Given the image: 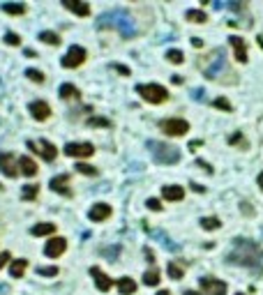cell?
Here are the masks:
<instances>
[{"mask_svg":"<svg viewBox=\"0 0 263 295\" xmlns=\"http://www.w3.org/2000/svg\"><path fill=\"white\" fill-rule=\"evenodd\" d=\"M97 28H113L118 30L123 39H132V37L136 35V26H134V18L123 12V9H115V12H109L104 17L97 21Z\"/></svg>","mask_w":263,"mask_h":295,"instance_id":"7a4b0ae2","label":"cell"},{"mask_svg":"<svg viewBox=\"0 0 263 295\" xmlns=\"http://www.w3.org/2000/svg\"><path fill=\"white\" fill-rule=\"evenodd\" d=\"M143 254H146V260H148V263H152V260H155V258H152V252H150L148 247L143 249Z\"/></svg>","mask_w":263,"mask_h":295,"instance_id":"bcb514c9","label":"cell"},{"mask_svg":"<svg viewBox=\"0 0 263 295\" xmlns=\"http://www.w3.org/2000/svg\"><path fill=\"white\" fill-rule=\"evenodd\" d=\"M183 295H199L196 291H183Z\"/></svg>","mask_w":263,"mask_h":295,"instance_id":"f5cc1de1","label":"cell"},{"mask_svg":"<svg viewBox=\"0 0 263 295\" xmlns=\"http://www.w3.org/2000/svg\"><path fill=\"white\" fill-rule=\"evenodd\" d=\"M19 173H23L28 175V178H33V175H37V164H35V159H30V157H19Z\"/></svg>","mask_w":263,"mask_h":295,"instance_id":"ffe728a7","label":"cell"},{"mask_svg":"<svg viewBox=\"0 0 263 295\" xmlns=\"http://www.w3.org/2000/svg\"><path fill=\"white\" fill-rule=\"evenodd\" d=\"M118 291H120V295H134L136 293V281L132 277H120L118 279Z\"/></svg>","mask_w":263,"mask_h":295,"instance_id":"7402d4cb","label":"cell"},{"mask_svg":"<svg viewBox=\"0 0 263 295\" xmlns=\"http://www.w3.org/2000/svg\"><path fill=\"white\" fill-rule=\"evenodd\" d=\"M102 254H104L109 260H115L120 256V247H118V244H115V247H106V249H102Z\"/></svg>","mask_w":263,"mask_h":295,"instance_id":"8d00e7d4","label":"cell"},{"mask_svg":"<svg viewBox=\"0 0 263 295\" xmlns=\"http://www.w3.org/2000/svg\"><path fill=\"white\" fill-rule=\"evenodd\" d=\"M159 129L167 136H185L187 129H189V122L183 120V118H169V120L159 122Z\"/></svg>","mask_w":263,"mask_h":295,"instance_id":"8992f818","label":"cell"},{"mask_svg":"<svg viewBox=\"0 0 263 295\" xmlns=\"http://www.w3.org/2000/svg\"><path fill=\"white\" fill-rule=\"evenodd\" d=\"M259 187H261V191H263V173H259Z\"/></svg>","mask_w":263,"mask_h":295,"instance_id":"816d5d0a","label":"cell"},{"mask_svg":"<svg viewBox=\"0 0 263 295\" xmlns=\"http://www.w3.org/2000/svg\"><path fill=\"white\" fill-rule=\"evenodd\" d=\"M39 39H42L44 44H51V46H58V44H60V37L56 35V33H51V30H44V33H39Z\"/></svg>","mask_w":263,"mask_h":295,"instance_id":"f546056e","label":"cell"},{"mask_svg":"<svg viewBox=\"0 0 263 295\" xmlns=\"http://www.w3.org/2000/svg\"><path fill=\"white\" fill-rule=\"evenodd\" d=\"M9 293V288L7 286H2V284H0V295H7Z\"/></svg>","mask_w":263,"mask_h":295,"instance_id":"f907efd6","label":"cell"},{"mask_svg":"<svg viewBox=\"0 0 263 295\" xmlns=\"http://www.w3.org/2000/svg\"><path fill=\"white\" fill-rule=\"evenodd\" d=\"M19 159H14V155L12 152H2L0 155V173L2 175H7V178H17L19 175Z\"/></svg>","mask_w":263,"mask_h":295,"instance_id":"8fae6325","label":"cell"},{"mask_svg":"<svg viewBox=\"0 0 263 295\" xmlns=\"http://www.w3.org/2000/svg\"><path fill=\"white\" fill-rule=\"evenodd\" d=\"M136 92H139L146 102H150V104H164L169 99L167 88L157 86V83H141V86H136Z\"/></svg>","mask_w":263,"mask_h":295,"instance_id":"277c9868","label":"cell"},{"mask_svg":"<svg viewBox=\"0 0 263 295\" xmlns=\"http://www.w3.org/2000/svg\"><path fill=\"white\" fill-rule=\"evenodd\" d=\"M167 270H169V277H171V279H183V277H185L183 263H178V260H171Z\"/></svg>","mask_w":263,"mask_h":295,"instance_id":"f1b7e54d","label":"cell"},{"mask_svg":"<svg viewBox=\"0 0 263 295\" xmlns=\"http://www.w3.org/2000/svg\"><path fill=\"white\" fill-rule=\"evenodd\" d=\"M9 258H12V256H9V252H2V254H0V270L5 268V265H7Z\"/></svg>","mask_w":263,"mask_h":295,"instance_id":"7bdbcfd3","label":"cell"},{"mask_svg":"<svg viewBox=\"0 0 263 295\" xmlns=\"http://www.w3.org/2000/svg\"><path fill=\"white\" fill-rule=\"evenodd\" d=\"M62 7L74 12L76 17H88L90 14V5L88 2H79V0H62Z\"/></svg>","mask_w":263,"mask_h":295,"instance_id":"d6986e66","label":"cell"},{"mask_svg":"<svg viewBox=\"0 0 263 295\" xmlns=\"http://www.w3.org/2000/svg\"><path fill=\"white\" fill-rule=\"evenodd\" d=\"M28 148H30L33 152H37V155L42 157L44 162H53V159L58 157V150H56V146H53V143H49V141H28Z\"/></svg>","mask_w":263,"mask_h":295,"instance_id":"ba28073f","label":"cell"},{"mask_svg":"<svg viewBox=\"0 0 263 295\" xmlns=\"http://www.w3.org/2000/svg\"><path fill=\"white\" fill-rule=\"evenodd\" d=\"M228 143L231 146H240V148H247V141H245V136L240 134V131H236L233 136H228Z\"/></svg>","mask_w":263,"mask_h":295,"instance_id":"d590c367","label":"cell"},{"mask_svg":"<svg viewBox=\"0 0 263 295\" xmlns=\"http://www.w3.org/2000/svg\"><path fill=\"white\" fill-rule=\"evenodd\" d=\"M238 295H245V293H238Z\"/></svg>","mask_w":263,"mask_h":295,"instance_id":"9f6ffc18","label":"cell"},{"mask_svg":"<svg viewBox=\"0 0 263 295\" xmlns=\"http://www.w3.org/2000/svg\"><path fill=\"white\" fill-rule=\"evenodd\" d=\"M65 155L67 157H93L95 155V148L93 143H67L65 146Z\"/></svg>","mask_w":263,"mask_h":295,"instance_id":"30bf717a","label":"cell"},{"mask_svg":"<svg viewBox=\"0 0 263 295\" xmlns=\"http://www.w3.org/2000/svg\"><path fill=\"white\" fill-rule=\"evenodd\" d=\"M28 268V260L26 258H17V260H12V265H9V275L14 279H21L23 277V272H26Z\"/></svg>","mask_w":263,"mask_h":295,"instance_id":"603a6c76","label":"cell"},{"mask_svg":"<svg viewBox=\"0 0 263 295\" xmlns=\"http://www.w3.org/2000/svg\"><path fill=\"white\" fill-rule=\"evenodd\" d=\"M150 235H152V238H155V240H157V242L162 244L164 249H167V252H180V244L173 242V240H171V238H169L164 231H150Z\"/></svg>","mask_w":263,"mask_h":295,"instance_id":"ac0fdd59","label":"cell"},{"mask_svg":"<svg viewBox=\"0 0 263 295\" xmlns=\"http://www.w3.org/2000/svg\"><path fill=\"white\" fill-rule=\"evenodd\" d=\"M259 46H261V49H263V37H259Z\"/></svg>","mask_w":263,"mask_h":295,"instance_id":"11a10c76","label":"cell"},{"mask_svg":"<svg viewBox=\"0 0 263 295\" xmlns=\"http://www.w3.org/2000/svg\"><path fill=\"white\" fill-rule=\"evenodd\" d=\"M5 44H9V46H19V44H21V37H19L17 33H7V35H5Z\"/></svg>","mask_w":263,"mask_h":295,"instance_id":"ab89813d","label":"cell"},{"mask_svg":"<svg viewBox=\"0 0 263 295\" xmlns=\"http://www.w3.org/2000/svg\"><path fill=\"white\" fill-rule=\"evenodd\" d=\"M228 263H236V265H245V268L252 270H263V249L252 240H245V238H238L233 242V249L228 252L226 256Z\"/></svg>","mask_w":263,"mask_h":295,"instance_id":"6da1fadb","label":"cell"},{"mask_svg":"<svg viewBox=\"0 0 263 295\" xmlns=\"http://www.w3.org/2000/svg\"><path fill=\"white\" fill-rule=\"evenodd\" d=\"M26 76L30 81H35V83H44V74L39 70H26Z\"/></svg>","mask_w":263,"mask_h":295,"instance_id":"f35d334b","label":"cell"},{"mask_svg":"<svg viewBox=\"0 0 263 295\" xmlns=\"http://www.w3.org/2000/svg\"><path fill=\"white\" fill-rule=\"evenodd\" d=\"M58 92H60V99H81L79 88L72 86V83H62Z\"/></svg>","mask_w":263,"mask_h":295,"instance_id":"cb8c5ba5","label":"cell"},{"mask_svg":"<svg viewBox=\"0 0 263 295\" xmlns=\"http://www.w3.org/2000/svg\"><path fill=\"white\" fill-rule=\"evenodd\" d=\"M33 235H37V238H42V235H51L56 233V224H37L33 226V231H30Z\"/></svg>","mask_w":263,"mask_h":295,"instance_id":"4316f807","label":"cell"},{"mask_svg":"<svg viewBox=\"0 0 263 295\" xmlns=\"http://www.w3.org/2000/svg\"><path fill=\"white\" fill-rule=\"evenodd\" d=\"M2 12H5V14L21 17V14H26V5H23V2H2Z\"/></svg>","mask_w":263,"mask_h":295,"instance_id":"d4e9b609","label":"cell"},{"mask_svg":"<svg viewBox=\"0 0 263 295\" xmlns=\"http://www.w3.org/2000/svg\"><path fill=\"white\" fill-rule=\"evenodd\" d=\"M113 70L118 74H123V76H130V67H125V65H113Z\"/></svg>","mask_w":263,"mask_h":295,"instance_id":"ee69618b","label":"cell"},{"mask_svg":"<svg viewBox=\"0 0 263 295\" xmlns=\"http://www.w3.org/2000/svg\"><path fill=\"white\" fill-rule=\"evenodd\" d=\"M228 44L233 46V51H236V60L238 62H247V44H245V39L243 37H238V35H233V37H228Z\"/></svg>","mask_w":263,"mask_h":295,"instance_id":"2e32d148","label":"cell"},{"mask_svg":"<svg viewBox=\"0 0 263 295\" xmlns=\"http://www.w3.org/2000/svg\"><path fill=\"white\" fill-rule=\"evenodd\" d=\"M65 249H67V240H65V238H51L49 242L44 244V254H46L49 258H58V256H62Z\"/></svg>","mask_w":263,"mask_h":295,"instance_id":"7c38bea8","label":"cell"},{"mask_svg":"<svg viewBox=\"0 0 263 295\" xmlns=\"http://www.w3.org/2000/svg\"><path fill=\"white\" fill-rule=\"evenodd\" d=\"M37 194H39V184H26V187L21 189V199L23 201H35Z\"/></svg>","mask_w":263,"mask_h":295,"instance_id":"83f0119b","label":"cell"},{"mask_svg":"<svg viewBox=\"0 0 263 295\" xmlns=\"http://www.w3.org/2000/svg\"><path fill=\"white\" fill-rule=\"evenodd\" d=\"M90 275H93V279H95V286L102 291V293H106V291H111V286H113V281L106 277L104 272L99 268H90Z\"/></svg>","mask_w":263,"mask_h":295,"instance_id":"e0dca14e","label":"cell"},{"mask_svg":"<svg viewBox=\"0 0 263 295\" xmlns=\"http://www.w3.org/2000/svg\"><path fill=\"white\" fill-rule=\"evenodd\" d=\"M62 67L67 70H74V67H81L86 62V49L83 46H70V51L62 55Z\"/></svg>","mask_w":263,"mask_h":295,"instance_id":"52a82bcc","label":"cell"},{"mask_svg":"<svg viewBox=\"0 0 263 295\" xmlns=\"http://www.w3.org/2000/svg\"><path fill=\"white\" fill-rule=\"evenodd\" d=\"M157 295H171V293H169V291H159Z\"/></svg>","mask_w":263,"mask_h":295,"instance_id":"db71d44e","label":"cell"},{"mask_svg":"<svg viewBox=\"0 0 263 295\" xmlns=\"http://www.w3.org/2000/svg\"><path fill=\"white\" fill-rule=\"evenodd\" d=\"M199 284H201V288L208 295H226V288H228L226 281H222L217 277H201Z\"/></svg>","mask_w":263,"mask_h":295,"instance_id":"9c48e42d","label":"cell"},{"mask_svg":"<svg viewBox=\"0 0 263 295\" xmlns=\"http://www.w3.org/2000/svg\"><path fill=\"white\" fill-rule=\"evenodd\" d=\"M88 127H111V120H106V118H88Z\"/></svg>","mask_w":263,"mask_h":295,"instance_id":"836d02e7","label":"cell"},{"mask_svg":"<svg viewBox=\"0 0 263 295\" xmlns=\"http://www.w3.org/2000/svg\"><path fill=\"white\" fill-rule=\"evenodd\" d=\"M76 171H79V173H83V175H90V178H95V175L99 173L95 166L86 164V162H79V164H76Z\"/></svg>","mask_w":263,"mask_h":295,"instance_id":"1f68e13d","label":"cell"},{"mask_svg":"<svg viewBox=\"0 0 263 295\" xmlns=\"http://www.w3.org/2000/svg\"><path fill=\"white\" fill-rule=\"evenodd\" d=\"M187 18L194 21V23H203L208 17H206V12H203V9H189V12H187Z\"/></svg>","mask_w":263,"mask_h":295,"instance_id":"d6a6232c","label":"cell"},{"mask_svg":"<svg viewBox=\"0 0 263 295\" xmlns=\"http://www.w3.org/2000/svg\"><path fill=\"white\" fill-rule=\"evenodd\" d=\"M243 212H245V215H254V210L249 208V205H247V203H243Z\"/></svg>","mask_w":263,"mask_h":295,"instance_id":"c3c4849f","label":"cell"},{"mask_svg":"<svg viewBox=\"0 0 263 295\" xmlns=\"http://www.w3.org/2000/svg\"><path fill=\"white\" fill-rule=\"evenodd\" d=\"M49 187H51L56 194H62V196H72V189H70V175H56V178H51V183H49Z\"/></svg>","mask_w":263,"mask_h":295,"instance_id":"9a60e30c","label":"cell"},{"mask_svg":"<svg viewBox=\"0 0 263 295\" xmlns=\"http://www.w3.org/2000/svg\"><path fill=\"white\" fill-rule=\"evenodd\" d=\"M148 148L157 164H178L180 162V150L175 146H169L164 141H148Z\"/></svg>","mask_w":263,"mask_h":295,"instance_id":"3957f363","label":"cell"},{"mask_svg":"<svg viewBox=\"0 0 263 295\" xmlns=\"http://www.w3.org/2000/svg\"><path fill=\"white\" fill-rule=\"evenodd\" d=\"M37 275H39V277H56V275H58V268H56V265H49V268H37Z\"/></svg>","mask_w":263,"mask_h":295,"instance_id":"74e56055","label":"cell"},{"mask_svg":"<svg viewBox=\"0 0 263 295\" xmlns=\"http://www.w3.org/2000/svg\"><path fill=\"white\" fill-rule=\"evenodd\" d=\"M194 99H203V90H201V88H196V90H194Z\"/></svg>","mask_w":263,"mask_h":295,"instance_id":"7dc6e473","label":"cell"},{"mask_svg":"<svg viewBox=\"0 0 263 295\" xmlns=\"http://www.w3.org/2000/svg\"><path fill=\"white\" fill-rule=\"evenodd\" d=\"M217 74H231V70L226 67V58H224V51H215L210 65L203 70V76H206V78H217Z\"/></svg>","mask_w":263,"mask_h":295,"instance_id":"5b68a950","label":"cell"},{"mask_svg":"<svg viewBox=\"0 0 263 295\" xmlns=\"http://www.w3.org/2000/svg\"><path fill=\"white\" fill-rule=\"evenodd\" d=\"M212 106H217V109H224V111H231V102H228V99H224V97H217V99L212 102Z\"/></svg>","mask_w":263,"mask_h":295,"instance_id":"60d3db41","label":"cell"},{"mask_svg":"<svg viewBox=\"0 0 263 295\" xmlns=\"http://www.w3.org/2000/svg\"><path fill=\"white\" fill-rule=\"evenodd\" d=\"M111 205L109 203H95L93 208H90V212H88V217H90V221H106V219L111 217Z\"/></svg>","mask_w":263,"mask_h":295,"instance_id":"5bb4252c","label":"cell"},{"mask_svg":"<svg viewBox=\"0 0 263 295\" xmlns=\"http://www.w3.org/2000/svg\"><path fill=\"white\" fill-rule=\"evenodd\" d=\"M167 60L173 62V65H180V62L185 60V55H183V51H178V49H171V51L167 53Z\"/></svg>","mask_w":263,"mask_h":295,"instance_id":"e575fe53","label":"cell"},{"mask_svg":"<svg viewBox=\"0 0 263 295\" xmlns=\"http://www.w3.org/2000/svg\"><path fill=\"white\" fill-rule=\"evenodd\" d=\"M196 166H201V168L206 171V173H212V166H208L206 162H203V159H199V162H196Z\"/></svg>","mask_w":263,"mask_h":295,"instance_id":"f6af8a7d","label":"cell"},{"mask_svg":"<svg viewBox=\"0 0 263 295\" xmlns=\"http://www.w3.org/2000/svg\"><path fill=\"white\" fill-rule=\"evenodd\" d=\"M28 111H30V115L37 122H44V120H49V115H51V106L46 104V102H42V99H37V102H33V104L28 106Z\"/></svg>","mask_w":263,"mask_h":295,"instance_id":"4fadbf2b","label":"cell"},{"mask_svg":"<svg viewBox=\"0 0 263 295\" xmlns=\"http://www.w3.org/2000/svg\"><path fill=\"white\" fill-rule=\"evenodd\" d=\"M146 205H148V210H155V212L162 210V203H159L157 199H148V201H146Z\"/></svg>","mask_w":263,"mask_h":295,"instance_id":"b9f144b4","label":"cell"},{"mask_svg":"<svg viewBox=\"0 0 263 295\" xmlns=\"http://www.w3.org/2000/svg\"><path fill=\"white\" fill-rule=\"evenodd\" d=\"M23 55H26V58H37V53L33 51V49H26V53H23Z\"/></svg>","mask_w":263,"mask_h":295,"instance_id":"681fc988","label":"cell"},{"mask_svg":"<svg viewBox=\"0 0 263 295\" xmlns=\"http://www.w3.org/2000/svg\"><path fill=\"white\" fill-rule=\"evenodd\" d=\"M219 226H222V221H219L217 217H203L201 219V228H206V231H217Z\"/></svg>","mask_w":263,"mask_h":295,"instance_id":"4dcf8cb0","label":"cell"},{"mask_svg":"<svg viewBox=\"0 0 263 295\" xmlns=\"http://www.w3.org/2000/svg\"><path fill=\"white\" fill-rule=\"evenodd\" d=\"M162 196L167 201H183L185 199V189L183 187H178V184H167L164 189H162Z\"/></svg>","mask_w":263,"mask_h":295,"instance_id":"44dd1931","label":"cell"},{"mask_svg":"<svg viewBox=\"0 0 263 295\" xmlns=\"http://www.w3.org/2000/svg\"><path fill=\"white\" fill-rule=\"evenodd\" d=\"M143 284H146V286H157V284H159V270L157 268L146 270V275H143Z\"/></svg>","mask_w":263,"mask_h":295,"instance_id":"484cf974","label":"cell"}]
</instances>
